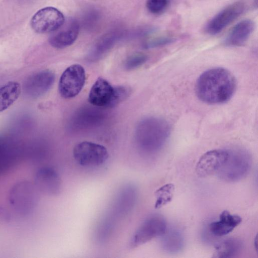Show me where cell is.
<instances>
[{"label":"cell","instance_id":"21","mask_svg":"<svg viewBox=\"0 0 258 258\" xmlns=\"http://www.w3.org/2000/svg\"><path fill=\"white\" fill-rule=\"evenodd\" d=\"M18 158L15 149L0 142V176L15 166Z\"/></svg>","mask_w":258,"mask_h":258},{"label":"cell","instance_id":"15","mask_svg":"<svg viewBox=\"0 0 258 258\" xmlns=\"http://www.w3.org/2000/svg\"><path fill=\"white\" fill-rule=\"evenodd\" d=\"M254 29V24L251 20L240 21L230 31L224 40V44L229 46L242 45L248 40Z\"/></svg>","mask_w":258,"mask_h":258},{"label":"cell","instance_id":"23","mask_svg":"<svg viewBox=\"0 0 258 258\" xmlns=\"http://www.w3.org/2000/svg\"><path fill=\"white\" fill-rule=\"evenodd\" d=\"M148 59L147 56L142 52H136L128 56L124 63L127 70H132L143 65Z\"/></svg>","mask_w":258,"mask_h":258},{"label":"cell","instance_id":"7","mask_svg":"<svg viewBox=\"0 0 258 258\" xmlns=\"http://www.w3.org/2000/svg\"><path fill=\"white\" fill-rule=\"evenodd\" d=\"M63 14L55 8L47 7L38 11L33 16L31 25L37 33H46L57 30L64 24Z\"/></svg>","mask_w":258,"mask_h":258},{"label":"cell","instance_id":"5","mask_svg":"<svg viewBox=\"0 0 258 258\" xmlns=\"http://www.w3.org/2000/svg\"><path fill=\"white\" fill-rule=\"evenodd\" d=\"M73 154L76 162L85 167L100 166L106 162L109 156L108 152L104 146L88 141L76 145Z\"/></svg>","mask_w":258,"mask_h":258},{"label":"cell","instance_id":"18","mask_svg":"<svg viewBox=\"0 0 258 258\" xmlns=\"http://www.w3.org/2000/svg\"><path fill=\"white\" fill-rule=\"evenodd\" d=\"M120 36L117 32H112L102 36L90 50L88 59L91 61L99 59L113 46Z\"/></svg>","mask_w":258,"mask_h":258},{"label":"cell","instance_id":"3","mask_svg":"<svg viewBox=\"0 0 258 258\" xmlns=\"http://www.w3.org/2000/svg\"><path fill=\"white\" fill-rule=\"evenodd\" d=\"M227 150L226 159L216 174L226 182L239 181L249 172L252 165L251 156L247 151L241 148Z\"/></svg>","mask_w":258,"mask_h":258},{"label":"cell","instance_id":"25","mask_svg":"<svg viewBox=\"0 0 258 258\" xmlns=\"http://www.w3.org/2000/svg\"><path fill=\"white\" fill-rule=\"evenodd\" d=\"M174 40L173 38L169 36H158L147 41L144 44V46L148 48L162 46L172 43Z\"/></svg>","mask_w":258,"mask_h":258},{"label":"cell","instance_id":"4","mask_svg":"<svg viewBox=\"0 0 258 258\" xmlns=\"http://www.w3.org/2000/svg\"><path fill=\"white\" fill-rule=\"evenodd\" d=\"M36 189L34 184L27 181L16 183L9 195V202L14 210L21 215L30 213L38 202Z\"/></svg>","mask_w":258,"mask_h":258},{"label":"cell","instance_id":"27","mask_svg":"<svg viewBox=\"0 0 258 258\" xmlns=\"http://www.w3.org/2000/svg\"><path fill=\"white\" fill-rule=\"evenodd\" d=\"M254 245L255 246V249L256 251H257V237L256 235L255 237V239L254 240Z\"/></svg>","mask_w":258,"mask_h":258},{"label":"cell","instance_id":"13","mask_svg":"<svg viewBox=\"0 0 258 258\" xmlns=\"http://www.w3.org/2000/svg\"><path fill=\"white\" fill-rule=\"evenodd\" d=\"M114 87L105 79L99 78L89 94V102L96 107H109L112 100Z\"/></svg>","mask_w":258,"mask_h":258},{"label":"cell","instance_id":"6","mask_svg":"<svg viewBox=\"0 0 258 258\" xmlns=\"http://www.w3.org/2000/svg\"><path fill=\"white\" fill-rule=\"evenodd\" d=\"M86 80L84 68L79 64L69 67L62 74L59 81L58 91L63 98L77 96L82 89Z\"/></svg>","mask_w":258,"mask_h":258},{"label":"cell","instance_id":"9","mask_svg":"<svg viewBox=\"0 0 258 258\" xmlns=\"http://www.w3.org/2000/svg\"><path fill=\"white\" fill-rule=\"evenodd\" d=\"M245 10V4L235 2L218 12L207 24L205 30L210 35H216L238 18Z\"/></svg>","mask_w":258,"mask_h":258},{"label":"cell","instance_id":"1","mask_svg":"<svg viewBox=\"0 0 258 258\" xmlns=\"http://www.w3.org/2000/svg\"><path fill=\"white\" fill-rule=\"evenodd\" d=\"M236 86L235 79L230 72L223 68H214L200 76L195 90L201 101L217 104L228 101L232 97Z\"/></svg>","mask_w":258,"mask_h":258},{"label":"cell","instance_id":"11","mask_svg":"<svg viewBox=\"0 0 258 258\" xmlns=\"http://www.w3.org/2000/svg\"><path fill=\"white\" fill-rule=\"evenodd\" d=\"M228 154L227 149H215L207 152L199 159L196 167L201 177L216 173L224 163Z\"/></svg>","mask_w":258,"mask_h":258},{"label":"cell","instance_id":"22","mask_svg":"<svg viewBox=\"0 0 258 258\" xmlns=\"http://www.w3.org/2000/svg\"><path fill=\"white\" fill-rule=\"evenodd\" d=\"M174 190V185L171 183L164 184L157 189L155 192V208L160 209L169 203L173 198Z\"/></svg>","mask_w":258,"mask_h":258},{"label":"cell","instance_id":"10","mask_svg":"<svg viewBox=\"0 0 258 258\" xmlns=\"http://www.w3.org/2000/svg\"><path fill=\"white\" fill-rule=\"evenodd\" d=\"M54 74L50 70H43L30 76L24 82L23 91L28 98L35 99L45 94L52 87Z\"/></svg>","mask_w":258,"mask_h":258},{"label":"cell","instance_id":"20","mask_svg":"<svg viewBox=\"0 0 258 258\" xmlns=\"http://www.w3.org/2000/svg\"><path fill=\"white\" fill-rule=\"evenodd\" d=\"M21 93L20 85L16 82H9L0 88V112L11 106Z\"/></svg>","mask_w":258,"mask_h":258},{"label":"cell","instance_id":"19","mask_svg":"<svg viewBox=\"0 0 258 258\" xmlns=\"http://www.w3.org/2000/svg\"><path fill=\"white\" fill-rule=\"evenodd\" d=\"M243 243L237 238H229L220 242L216 247L213 257L229 258L235 256L242 249Z\"/></svg>","mask_w":258,"mask_h":258},{"label":"cell","instance_id":"24","mask_svg":"<svg viewBox=\"0 0 258 258\" xmlns=\"http://www.w3.org/2000/svg\"><path fill=\"white\" fill-rule=\"evenodd\" d=\"M169 0H147L146 8L151 13L159 15L167 8Z\"/></svg>","mask_w":258,"mask_h":258},{"label":"cell","instance_id":"16","mask_svg":"<svg viewBox=\"0 0 258 258\" xmlns=\"http://www.w3.org/2000/svg\"><path fill=\"white\" fill-rule=\"evenodd\" d=\"M241 217L232 215L228 211H223L219 216L218 220L209 225L211 232L217 236H223L230 233L241 223Z\"/></svg>","mask_w":258,"mask_h":258},{"label":"cell","instance_id":"26","mask_svg":"<svg viewBox=\"0 0 258 258\" xmlns=\"http://www.w3.org/2000/svg\"><path fill=\"white\" fill-rule=\"evenodd\" d=\"M130 91L128 88L124 86L115 87L110 107L117 105L127 98L130 94Z\"/></svg>","mask_w":258,"mask_h":258},{"label":"cell","instance_id":"8","mask_svg":"<svg viewBox=\"0 0 258 258\" xmlns=\"http://www.w3.org/2000/svg\"><path fill=\"white\" fill-rule=\"evenodd\" d=\"M167 228V222L161 215H154L149 217L135 233L131 241V246L136 247L161 236Z\"/></svg>","mask_w":258,"mask_h":258},{"label":"cell","instance_id":"2","mask_svg":"<svg viewBox=\"0 0 258 258\" xmlns=\"http://www.w3.org/2000/svg\"><path fill=\"white\" fill-rule=\"evenodd\" d=\"M170 132L169 125L164 119L157 117H146L141 120L136 127V144L144 153H155L164 147Z\"/></svg>","mask_w":258,"mask_h":258},{"label":"cell","instance_id":"17","mask_svg":"<svg viewBox=\"0 0 258 258\" xmlns=\"http://www.w3.org/2000/svg\"><path fill=\"white\" fill-rule=\"evenodd\" d=\"M161 246L166 252L177 253L184 246V239L181 232L178 229L167 228L164 234L161 236Z\"/></svg>","mask_w":258,"mask_h":258},{"label":"cell","instance_id":"12","mask_svg":"<svg viewBox=\"0 0 258 258\" xmlns=\"http://www.w3.org/2000/svg\"><path fill=\"white\" fill-rule=\"evenodd\" d=\"M34 185L43 194L54 196L59 192L61 180L57 173L50 167H42L34 176Z\"/></svg>","mask_w":258,"mask_h":258},{"label":"cell","instance_id":"14","mask_svg":"<svg viewBox=\"0 0 258 258\" xmlns=\"http://www.w3.org/2000/svg\"><path fill=\"white\" fill-rule=\"evenodd\" d=\"M79 32V24L76 20H71L64 27L52 34L49 39L50 44L56 48H63L77 39Z\"/></svg>","mask_w":258,"mask_h":258}]
</instances>
